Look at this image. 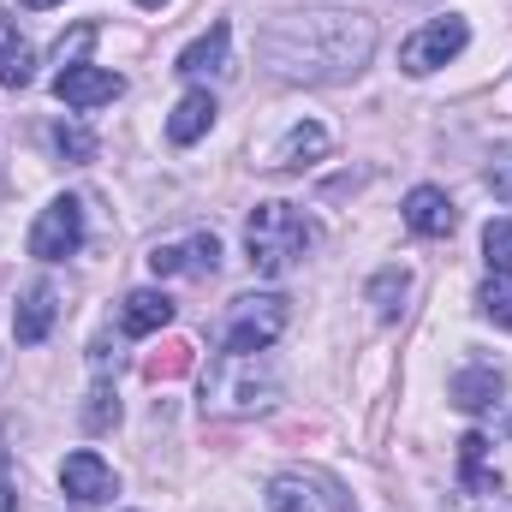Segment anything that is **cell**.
<instances>
[{
  "label": "cell",
  "instance_id": "cell-1",
  "mask_svg": "<svg viewBox=\"0 0 512 512\" xmlns=\"http://www.w3.org/2000/svg\"><path fill=\"white\" fill-rule=\"evenodd\" d=\"M376 54V18L322 6V12H286L262 30L256 60L280 84H346Z\"/></svg>",
  "mask_w": 512,
  "mask_h": 512
},
{
  "label": "cell",
  "instance_id": "cell-2",
  "mask_svg": "<svg viewBox=\"0 0 512 512\" xmlns=\"http://www.w3.org/2000/svg\"><path fill=\"white\" fill-rule=\"evenodd\" d=\"M280 399V376L262 352H221L203 376V417H221V423H245L274 411Z\"/></svg>",
  "mask_w": 512,
  "mask_h": 512
},
{
  "label": "cell",
  "instance_id": "cell-3",
  "mask_svg": "<svg viewBox=\"0 0 512 512\" xmlns=\"http://www.w3.org/2000/svg\"><path fill=\"white\" fill-rule=\"evenodd\" d=\"M310 221L292 209V203H256L251 221H245V251H251V268L262 280H280L298 268V256L310 251Z\"/></svg>",
  "mask_w": 512,
  "mask_h": 512
},
{
  "label": "cell",
  "instance_id": "cell-4",
  "mask_svg": "<svg viewBox=\"0 0 512 512\" xmlns=\"http://www.w3.org/2000/svg\"><path fill=\"white\" fill-rule=\"evenodd\" d=\"M292 322V304L280 292H245L227 304V322H221V346L227 352H268Z\"/></svg>",
  "mask_w": 512,
  "mask_h": 512
},
{
  "label": "cell",
  "instance_id": "cell-5",
  "mask_svg": "<svg viewBox=\"0 0 512 512\" xmlns=\"http://www.w3.org/2000/svg\"><path fill=\"white\" fill-rule=\"evenodd\" d=\"M465 42H471V24H465L459 12H447V18H429L423 30H411V36H405V48H399V66H405L411 78H429V72H441L447 60H459V54H465Z\"/></svg>",
  "mask_w": 512,
  "mask_h": 512
},
{
  "label": "cell",
  "instance_id": "cell-6",
  "mask_svg": "<svg viewBox=\"0 0 512 512\" xmlns=\"http://www.w3.org/2000/svg\"><path fill=\"white\" fill-rule=\"evenodd\" d=\"M84 251V203L78 197H54L36 227H30V256L36 262H66V256Z\"/></svg>",
  "mask_w": 512,
  "mask_h": 512
},
{
  "label": "cell",
  "instance_id": "cell-7",
  "mask_svg": "<svg viewBox=\"0 0 512 512\" xmlns=\"http://www.w3.org/2000/svg\"><path fill=\"white\" fill-rule=\"evenodd\" d=\"M60 489H66L78 507H102V501L120 495V477H114V465H108L96 447H78V453H66V465H60Z\"/></svg>",
  "mask_w": 512,
  "mask_h": 512
},
{
  "label": "cell",
  "instance_id": "cell-8",
  "mask_svg": "<svg viewBox=\"0 0 512 512\" xmlns=\"http://www.w3.org/2000/svg\"><path fill=\"white\" fill-rule=\"evenodd\" d=\"M120 90H126V78H120V72H108V66H90V60H78V66H60V72H54V96H60L66 108H78V114H90V108L114 102Z\"/></svg>",
  "mask_w": 512,
  "mask_h": 512
},
{
  "label": "cell",
  "instance_id": "cell-9",
  "mask_svg": "<svg viewBox=\"0 0 512 512\" xmlns=\"http://www.w3.org/2000/svg\"><path fill=\"white\" fill-rule=\"evenodd\" d=\"M149 268H155L161 280H173V274H215V268H221V239H215V233H191V239L155 245V251H149Z\"/></svg>",
  "mask_w": 512,
  "mask_h": 512
},
{
  "label": "cell",
  "instance_id": "cell-10",
  "mask_svg": "<svg viewBox=\"0 0 512 512\" xmlns=\"http://www.w3.org/2000/svg\"><path fill=\"white\" fill-rule=\"evenodd\" d=\"M54 316H60V292H54V280H30L24 298H18V310H12V334H18V346H42L48 328H54Z\"/></svg>",
  "mask_w": 512,
  "mask_h": 512
},
{
  "label": "cell",
  "instance_id": "cell-11",
  "mask_svg": "<svg viewBox=\"0 0 512 512\" xmlns=\"http://www.w3.org/2000/svg\"><path fill=\"white\" fill-rule=\"evenodd\" d=\"M405 227H411L417 239H447V233L459 227V209H453V197H447V191L417 185V191L405 197Z\"/></svg>",
  "mask_w": 512,
  "mask_h": 512
},
{
  "label": "cell",
  "instance_id": "cell-12",
  "mask_svg": "<svg viewBox=\"0 0 512 512\" xmlns=\"http://www.w3.org/2000/svg\"><path fill=\"white\" fill-rule=\"evenodd\" d=\"M328 155V131L316 126V120H298V126H286V137L268 149V173H298V167H310V161H322Z\"/></svg>",
  "mask_w": 512,
  "mask_h": 512
},
{
  "label": "cell",
  "instance_id": "cell-13",
  "mask_svg": "<svg viewBox=\"0 0 512 512\" xmlns=\"http://www.w3.org/2000/svg\"><path fill=\"white\" fill-rule=\"evenodd\" d=\"M167 322H173V298H167V292H149V286L126 292V304H120V334H126V340H149V334H161Z\"/></svg>",
  "mask_w": 512,
  "mask_h": 512
},
{
  "label": "cell",
  "instance_id": "cell-14",
  "mask_svg": "<svg viewBox=\"0 0 512 512\" xmlns=\"http://www.w3.org/2000/svg\"><path fill=\"white\" fill-rule=\"evenodd\" d=\"M227 54H233V24H209V30L179 54V72H185V78H221V72H227Z\"/></svg>",
  "mask_w": 512,
  "mask_h": 512
},
{
  "label": "cell",
  "instance_id": "cell-15",
  "mask_svg": "<svg viewBox=\"0 0 512 512\" xmlns=\"http://www.w3.org/2000/svg\"><path fill=\"white\" fill-rule=\"evenodd\" d=\"M459 483H465V495H477V501H489L495 489H501V471L489 465V435H465L459 441Z\"/></svg>",
  "mask_w": 512,
  "mask_h": 512
},
{
  "label": "cell",
  "instance_id": "cell-16",
  "mask_svg": "<svg viewBox=\"0 0 512 512\" xmlns=\"http://www.w3.org/2000/svg\"><path fill=\"white\" fill-rule=\"evenodd\" d=\"M447 393H453V405H459V411H489V405L507 393V376H501L495 364H471V370H459V376H453Z\"/></svg>",
  "mask_w": 512,
  "mask_h": 512
},
{
  "label": "cell",
  "instance_id": "cell-17",
  "mask_svg": "<svg viewBox=\"0 0 512 512\" xmlns=\"http://www.w3.org/2000/svg\"><path fill=\"white\" fill-rule=\"evenodd\" d=\"M30 78H36V48L0 18V84H6V90H24Z\"/></svg>",
  "mask_w": 512,
  "mask_h": 512
},
{
  "label": "cell",
  "instance_id": "cell-18",
  "mask_svg": "<svg viewBox=\"0 0 512 512\" xmlns=\"http://www.w3.org/2000/svg\"><path fill=\"white\" fill-rule=\"evenodd\" d=\"M209 126H215V96H209V90H191V96L173 108V120H167V137L185 149V143H197V137H203Z\"/></svg>",
  "mask_w": 512,
  "mask_h": 512
},
{
  "label": "cell",
  "instance_id": "cell-19",
  "mask_svg": "<svg viewBox=\"0 0 512 512\" xmlns=\"http://www.w3.org/2000/svg\"><path fill=\"white\" fill-rule=\"evenodd\" d=\"M405 292H411V274H405V268H382V274L370 280V304H376V316H382V322H399Z\"/></svg>",
  "mask_w": 512,
  "mask_h": 512
},
{
  "label": "cell",
  "instance_id": "cell-20",
  "mask_svg": "<svg viewBox=\"0 0 512 512\" xmlns=\"http://www.w3.org/2000/svg\"><path fill=\"white\" fill-rule=\"evenodd\" d=\"M477 310H483L495 328H507V334H512V268H495V274L483 280V292H477Z\"/></svg>",
  "mask_w": 512,
  "mask_h": 512
},
{
  "label": "cell",
  "instance_id": "cell-21",
  "mask_svg": "<svg viewBox=\"0 0 512 512\" xmlns=\"http://www.w3.org/2000/svg\"><path fill=\"white\" fill-rule=\"evenodd\" d=\"M268 512H316V495L304 477H274L268 483Z\"/></svg>",
  "mask_w": 512,
  "mask_h": 512
},
{
  "label": "cell",
  "instance_id": "cell-22",
  "mask_svg": "<svg viewBox=\"0 0 512 512\" xmlns=\"http://www.w3.org/2000/svg\"><path fill=\"white\" fill-rule=\"evenodd\" d=\"M48 143H54L66 161H96V131H84V126H66V120H60V126L48 131Z\"/></svg>",
  "mask_w": 512,
  "mask_h": 512
},
{
  "label": "cell",
  "instance_id": "cell-23",
  "mask_svg": "<svg viewBox=\"0 0 512 512\" xmlns=\"http://www.w3.org/2000/svg\"><path fill=\"white\" fill-rule=\"evenodd\" d=\"M84 423H90V429H114V423H120V399L108 393V382H96L90 405H84Z\"/></svg>",
  "mask_w": 512,
  "mask_h": 512
},
{
  "label": "cell",
  "instance_id": "cell-24",
  "mask_svg": "<svg viewBox=\"0 0 512 512\" xmlns=\"http://www.w3.org/2000/svg\"><path fill=\"white\" fill-rule=\"evenodd\" d=\"M483 251L495 268H512V221H489L483 227Z\"/></svg>",
  "mask_w": 512,
  "mask_h": 512
},
{
  "label": "cell",
  "instance_id": "cell-25",
  "mask_svg": "<svg viewBox=\"0 0 512 512\" xmlns=\"http://www.w3.org/2000/svg\"><path fill=\"white\" fill-rule=\"evenodd\" d=\"M191 364V346H167V358H149V382H161V376H179Z\"/></svg>",
  "mask_w": 512,
  "mask_h": 512
},
{
  "label": "cell",
  "instance_id": "cell-26",
  "mask_svg": "<svg viewBox=\"0 0 512 512\" xmlns=\"http://www.w3.org/2000/svg\"><path fill=\"white\" fill-rule=\"evenodd\" d=\"M489 191H495L501 203H512V155H501V161L489 167Z\"/></svg>",
  "mask_w": 512,
  "mask_h": 512
},
{
  "label": "cell",
  "instance_id": "cell-27",
  "mask_svg": "<svg viewBox=\"0 0 512 512\" xmlns=\"http://www.w3.org/2000/svg\"><path fill=\"white\" fill-rule=\"evenodd\" d=\"M18 501H12V477H6V453H0V512H12Z\"/></svg>",
  "mask_w": 512,
  "mask_h": 512
},
{
  "label": "cell",
  "instance_id": "cell-28",
  "mask_svg": "<svg viewBox=\"0 0 512 512\" xmlns=\"http://www.w3.org/2000/svg\"><path fill=\"white\" fill-rule=\"evenodd\" d=\"M18 6H30V12H42V6H60V0H18Z\"/></svg>",
  "mask_w": 512,
  "mask_h": 512
},
{
  "label": "cell",
  "instance_id": "cell-29",
  "mask_svg": "<svg viewBox=\"0 0 512 512\" xmlns=\"http://www.w3.org/2000/svg\"><path fill=\"white\" fill-rule=\"evenodd\" d=\"M137 6H149V12H161V6H167V0H137Z\"/></svg>",
  "mask_w": 512,
  "mask_h": 512
}]
</instances>
